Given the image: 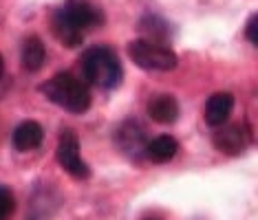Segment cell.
I'll return each instance as SVG.
<instances>
[{"mask_svg": "<svg viewBox=\"0 0 258 220\" xmlns=\"http://www.w3.org/2000/svg\"><path fill=\"white\" fill-rule=\"evenodd\" d=\"M104 11L93 0H67L60 9L53 11L51 27L55 38L64 46L73 49L84 42V33L104 25Z\"/></svg>", "mask_w": 258, "mask_h": 220, "instance_id": "1", "label": "cell"}, {"mask_svg": "<svg viewBox=\"0 0 258 220\" xmlns=\"http://www.w3.org/2000/svg\"><path fill=\"white\" fill-rule=\"evenodd\" d=\"M80 66L86 82L95 84L99 88H115L124 77L121 62L110 46H91V49H86L80 60Z\"/></svg>", "mask_w": 258, "mask_h": 220, "instance_id": "2", "label": "cell"}, {"mask_svg": "<svg viewBox=\"0 0 258 220\" xmlns=\"http://www.w3.org/2000/svg\"><path fill=\"white\" fill-rule=\"evenodd\" d=\"M42 95L49 101L57 103L60 108L69 110V113L82 115L91 108V92L86 88L84 82H80L71 73H57L49 82L40 86Z\"/></svg>", "mask_w": 258, "mask_h": 220, "instance_id": "3", "label": "cell"}, {"mask_svg": "<svg viewBox=\"0 0 258 220\" xmlns=\"http://www.w3.org/2000/svg\"><path fill=\"white\" fill-rule=\"evenodd\" d=\"M131 60L144 71H172L179 64V57L168 46L148 42V40H133L128 44Z\"/></svg>", "mask_w": 258, "mask_h": 220, "instance_id": "4", "label": "cell"}, {"mask_svg": "<svg viewBox=\"0 0 258 220\" xmlns=\"http://www.w3.org/2000/svg\"><path fill=\"white\" fill-rule=\"evenodd\" d=\"M57 163L62 165V170L73 178H89L91 167L84 163L80 154V139L75 130H62L60 143H57Z\"/></svg>", "mask_w": 258, "mask_h": 220, "instance_id": "5", "label": "cell"}, {"mask_svg": "<svg viewBox=\"0 0 258 220\" xmlns=\"http://www.w3.org/2000/svg\"><path fill=\"white\" fill-rule=\"evenodd\" d=\"M214 148L223 154L236 156L247 148V128L243 124H227L214 135Z\"/></svg>", "mask_w": 258, "mask_h": 220, "instance_id": "6", "label": "cell"}, {"mask_svg": "<svg viewBox=\"0 0 258 220\" xmlns=\"http://www.w3.org/2000/svg\"><path fill=\"white\" fill-rule=\"evenodd\" d=\"M117 146H119L128 156H146V141L144 137V128H139L135 121H126L124 126L117 128Z\"/></svg>", "mask_w": 258, "mask_h": 220, "instance_id": "7", "label": "cell"}, {"mask_svg": "<svg viewBox=\"0 0 258 220\" xmlns=\"http://www.w3.org/2000/svg\"><path fill=\"white\" fill-rule=\"evenodd\" d=\"M234 110V95L232 92H214L208 101H205V121L212 128H221L227 124Z\"/></svg>", "mask_w": 258, "mask_h": 220, "instance_id": "8", "label": "cell"}, {"mask_svg": "<svg viewBox=\"0 0 258 220\" xmlns=\"http://www.w3.org/2000/svg\"><path fill=\"white\" fill-rule=\"evenodd\" d=\"M42 139H44V130L38 121H22L14 130V135H11V143H14V148L18 152H29V150L40 148Z\"/></svg>", "mask_w": 258, "mask_h": 220, "instance_id": "9", "label": "cell"}, {"mask_svg": "<svg viewBox=\"0 0 258 220\" xmlns=\"http://www.w3.org/2000/svg\"><path fill=\"white\" fill-rule=\"evenodd\" d=\"M148 117L157 124H174L179 119V101L172 95H155L148 101Z\"/></svg>", "mask_w": 258, "mask_h": 220, "instance_id": "10", "label": "cell"}, {"mask_svg": "<svg viewBox=\"0 0 258 220\" xmlns=\"http://www.w3.org/2000/svg\"><path fill=\"white\" fill-rule=\"evenodd\" d=\"M177 141L170 135H159L155 139H150L148 146H146V156L152 161V163H168V161L174 159L177 154Z\"/></svg>", "mask_w": 258, "mask_h": 220, "instance_id": "11", "label": "cell"}, {"mask_svg": "<svg viewBox=\"0 0 258 220\" xmlns=\"http://www.w3.org/2000/svg\"><path fill=\"white\" fill-rule=\"evenodd\" d=\"M46 60V49L44 42L38 36H29L22 44V66L27 68L29 73H36L42 68Z\"/></svg>", "mask_w": 258, "mask_h": 220, "instance_id": "12", "label": "cell"}, {"mask_svg": "<svg viewBox=\"0 0 258 220\" xmlns=\"http://www.w3.org/2000/svg\"><path fill=\"white\" fill-rule=\"evenodd\" d=\"M139 29H142L144 33H148L150 38H157V44H159V40H166L168 31H170L166 20L159 18V16H146V18L139 22Z\"/></svg>", "mask_w": 258, "mask_h": 220, "instance_id": "13", "label": "cell"}, {"mask_svg": "<svg viewBox=\"0 0 258 220\" xmlns=\"http://www.w3.org/2000/svg\"><path fill=\"white\" fill-rule=\"evenodd\" d=\"M16 211V196L11 187L0 185V220H9Z\"/></svg>", "mask_w": 258, "mask_h": 220, "instance_id": "14", "label": "cell"}, {"mask_svg": "<svg viewBox=\"0 0 258 220\" xmlns=\"http://www.w3.org/2000/svg\"><path fill=\"white\" fill-rule=\"evenodd\" d=\"M245 36L254 46H258V16H251L247 22V29H245Z\"/></svg>", "mask_w": 258, "mask_h": 220, "instance_id": "15", "label": "cell"}, {"mask_svg": "<svg viewBox=\"0 0 258 220\" xmlns=\"http://www.w3.org/2000/svg\"><path fill=\"white\" fill-rule=\"evenodd\" d=\"M3 71H5V62H3V55H0V77H3Z\"/></svg>", "mask_w": 258, "mask_h": 220, "instance_id": "16", "label": "cell"}]
</instances>
